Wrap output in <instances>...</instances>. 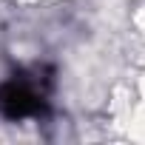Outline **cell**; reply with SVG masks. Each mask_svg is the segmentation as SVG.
<instances>
[{
    "label": "cell",
    "mask_w": 145,
    "mask_h": 145,
    "mask_svg": "<svg viewBox=\"0 0 145 145\" xmlns=\"http://www.w3.org/2000/svg\"><path fill=\"white\" fill-rule=\"evenodd\" d=\"M54 83V68L37 65L31 71H17L0 86V114L12 122L20 120H46L48 117V91Z\"/></svg>",
    "instance_id": "obj_1"
}]
</instances>
